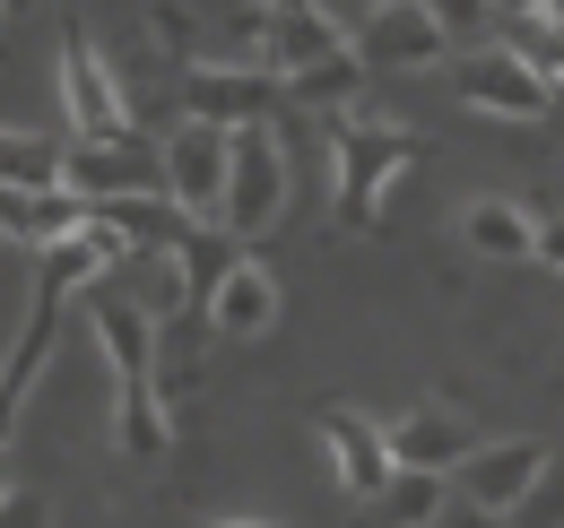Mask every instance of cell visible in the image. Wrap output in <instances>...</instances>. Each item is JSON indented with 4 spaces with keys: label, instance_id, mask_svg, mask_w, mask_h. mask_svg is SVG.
<instances>
[{
    "label": "cell",
    "instance_id": "6da1fadb",
    "mask_svg": "<svg viewBox=\"0 0 564 528\" xmlns=\"http://www.w3.org/2000/svg\"><path fill=\"white\" fill-rule=\"evenodd\" d=\"M87 321H96V346L113 364V433H122L131 460H156L174 442L165 382H156V338H165V321L148 312L140 295H105V286H87Z\"/></svg>",
    "mask_w": 564,
    "mask_h": 528
},
{
    "label": "cell",
    "instance_id": "7a4b0ae2",
    "mask_svg": "<svg viewBox=\"0 0 564 528\" xmlns=\"http://www.w3.org/2000/svg\"><path fill=\"white\" fill-rule=\"evenodd\" d=\"M330 156H339V226L365 234V226L382 217V191L417 165V131H409V122H356V113H339Z\"/></svg>",
    "mask_w": 564,
    "mask_h": 528
},
{
    "label": "cell",
    "instance_id": "3957f363",
    "mask_svg": "<svg viewBox=\"0 0 564 528\" xmlns=\"http://www.w3.org/2000/svg\"><path fill=\"white\" fill-rule=\"evenodd\" d=\"M452 96L469 113H495V122H539L556 105V78L530 62L521 44H487V53H460L452 62Z\"/></svg>",
    "mask_w": 564,
    "mask_h": 528
},
{
    "label": "cell",
    "instance_id": "277c9868",
    "mask_svg": "<svg viewBox=\"0 0 564 528\" xmlns=\"http://www.w3.org/2000/svg\"><path fill=\"white\" fill-rule=\"evenodd\" d=\"M279 208H286V147H279L270 122H243L235 131V174H226V217L217 226H235L252 243V234L279 226Z\"/></svg>",
    "mask_w": 564,
    "mask_h": 528
},
{
    "label": "cell",
    "instance_id": "5b68a950",
    "mask_svg": "<svg viewBox=\"0 0 564 528\" xmlns=\"http://www.w3.org/2000/svg\"><path fill=\"white\" fill-rule=\"evenodd\" d=\"M547 460H556V451H547L539 433H521V442H478L452 476H460V503H469V512H487V520H521V503L539 494Z\"/></svg>",
    "mask_w": 564,
    "mask_h": 528
},
{
    "label": "cell",
    "instance_id": "8992f818",
    "mask_svg": "<svg viewBox=\"0 0 564 528\" xmlns=\"http://www.w3.org/2000/svg\"><path fill=\"white\" fill-rule=\"evenodd\" d=\"M226 174H235V131L226 122H200V113H183L174 139H165V191L183 199L192 217H226Z\"/></svg>",
    "mask_w": 564,
    "mask_h": 528
},
{
    "label": "cell",
    "instance_id": "52a82bcc",
    "mask_svg": "<svg viewBox=\"0 0 564 528\" xmlns=\"http://www.w3.org/2000/svg\"><path fill=\"white\" fill-rule=\"evenodd\" d=\"M286 96V78L270 62L243 69V62H192L183 69V113H200V122H226V131H243V122H270Z\"/></svg>",
    "mask_w": 564,
    "mask_h": 528
},
{
    "label": "cell",
    "instance_id": "ba28073f",
    "mask_svg": "<svg viewBox=\"0 0 564 528\" xmlns=\"http://www.w3.org/2000/svg\"><path fill=\"white\" fill-rule=\"evenodd\" d=\"M313 433H322V451H330V468H339V485H348L356 503H382V485H391V468H400L391 425H373V416H356V407H322Z\"/></svg>",
    "mask_w": 564,
    "mask_h": 528
},
{
    "label": "cell",
    "instance_id": "9c48e42d",
    "mask_svg": "<svg viewBox=\"0 0 564 528\" xmlns=\"http://www.w3.org/2000/svg\"><path fill=\"white\" fill-rule=\"evenodd\" d=\"M356 53H365L373 69H434L443 53H452V26H443L425 0H373Z\"/></svg>",
    "mask_w": 564,
    "mask_h": 528
},
{
    "label": "cell",
    "instance_id": "30bf717a",
    "mask_svg": "<svg viewBox=\"0 0 564 528\" xmlns=\"http://www.w3.org/2000/svg\"><path fill=\"white\" fill-rule=\"evenodd\" d=\"M62 113H70L78 139H131V105H122L113 69L96 62V44L78 26L62 35Z\"/></svg>",
    "mask_w": 564,
    "mask_h": 528
},
{
    "label": "cell",
    "instance_id": "8fae6325",
    "mask_svg": "<svg viewBox=\"0 0 564 528\" xmlns=\"http://www.w3.org/2000/svg\"><path fill=\"white\" fill-rule=\"evenodd\" d=\"M339 53H356V35L330 9H313V0H279V9L261 18V62L279 69V78H304V69L339 62Z\"/></svg>",
    "mask_w": 564,
    "mask_h": 528
},
{
    "label": "cell",
    "instance_id": "7c38bea8",
    "mask_svg": "<svg viewBox=\"0 0 564 528\" xmlns=\"http://www.w3.org/2000/svg\"><path fill=\"white\" fill-rule=\"evenodd\" d=\"M62 183L87 199H113V191H156L165 183V147H140V139H78Z\"/></svg>",
    "mask_w": 564,
    "mask_h": 528
},
{
    "label": "cell",
    "instance_id": "4fadbf2b",
    "mask_svg": "<svg viewBox=\"0 0 564 528\" xmlns=\"http://www.w3.org/2000/svg\"><path fill=\"white\" fill-rule=\"evenodd\" d=\"M200 312H209L217 338H261L270 321H279V277H270L261 261H235L209 286V304H200Z\"/></svg>",
    "mask_w": 564,
    "mask_h": 528
},
{
    "label": "cell",
    "instance_id": "5bb4252c",
    "mask_svg": "<svg viewBox=\"0 0 564 528\" xmlns=\"http://www.w3.org/2000/svg\"><path fill=\"white\" fill-rule=\"evenodd\" d=\"M96 217V199L87 191H70V183H53V191H0V234L9 243H62V234H78Z\"/></svg>",
    "mask_w": 564,
    "mask_h": 528
},
{
    "label": "cell",
    "instance_id": "9a60e30c",
    "mask_svg": "<svg viewBox=\"0 0 564 528\" xmlns=\"http://www.w3.org/2000/svg\"><path fill=\"white\" fill-rule=\"evenodd\" d=\"M391 451H400L409 468H460L469 451H478V433H469L460 407H434V398H425V407H409V416L391 425Z\"/></svg>",
    "mask_w": 564,
    "mask_h": 528
},
{
    "label": "cell",
    "instance_id": "2e32d148",
    "mask_svg": "<svg viewBox=\"0 0 564 528\" xmlns=\"http://www.w3.org/2000/svg\"><path fill=\"white\" fill-rule=\"evenodd\" d=\"M460 243L478 261H539V217L512 199H469L460 208Z\"/></svg>",
    "mask_w": 564,
    "mask_h": 528
},
{
    "label": "cell",
    "instance_id": "e0dca14e",
    "mask_svg": "<svg viewBox=\"0 0 564 528\" xmlns=\"http://www.w3.org/2000/svg\"><path fill=\"white\" fill-rule=\"evenodd\" d=\"M452 468H391V485H382V520H400V528H425V520H443V503H452Z\"/></svg>",
    "mask_w": 564,
    "mask_h": 528
},
{
    "label": "cell",
    "instance_id": "ac0fdd59",
    "mask_svg": "<svg viewBox=\"0 0 564 528\" xmlns=\"http://www.w3.org/2000/svg\"><path fill=\"white\" fill-rule=\"evenodd\" d=\"M62 165H70V147H53V139H35V131H0V183H18V191H53Z\"/></svg>",
    "mask_w": 564,
    "mask_h": 528
},
{
    "label": "cell",
    "instance_id": "d6986e66",
    "mask_svg": "<svg viewBox=\"0 0 564 528\" xmlns=\"http://www.w3.org/2000/svg\"><path fill=\"white\" fill-rule=\"evenodd\" d=\"M365 53H339V62H322V69H304V78H286V96L295 105H330V113H348L356 105V87H365Z\"/></svg>",
    "mask_w": 564,
    "mask_h": 528
},
{
    "label": "cell",
    "instance_id": "ffe728a7",
    "mask_svg": "<svg viewBox=\"0 0 564 528\" xmlns=\"http://www.w3.org/2000/svg\"><path fill=\"white\" fill-rule=\"evenodd\" d=\"M425 9H434V18L452 26V44H460V35H478V26L495 18V0H425Z\"/></svg>",
    "mask_w": 564,
    "mask_h": 528
},
{
    "label": "cell",
    "instance_id": "44dd1931",
    "mask_svg": "<svg viewBox=\"0 0 564 528\" xmlns=\"http://www.w3.org/2000/svg\"><path fill=\"white\" fill-rule=\"evenodd\" d=\"M521 520H564V460H547V476H539V494L521 503Z\"/></svg>",
    "mask_w": 564,
    "mask_h": 528
},
{
    "label": "cell",
    "instance_id": "7402d4cb",
    "mask_svg": "<svg viewBox=\"0 0 564 528\" xmlns=\"http://www.w3.org/2000/svg\"><path fill=\"white\" fill-rule=\"evenodd\" d=\"M539 268H564V217H539Z\"/></svg>",
    "mask_w": 564,
    "mask_h": 528
},
{
    "label": "cell",
    "instance_id": "603a6c76",
    "mask_svg": "<svg viewBox=\"0 0 564 528\" xmlns=\"http://www.w3.org/2000/svg\"><path fill=\"white\" fill-rule=\"evenodd\" d=\"M495 18H547V0H495Z\"/></svg>",
    "mask_w": 564,
    "mask_h": 528
}]
</instances>
